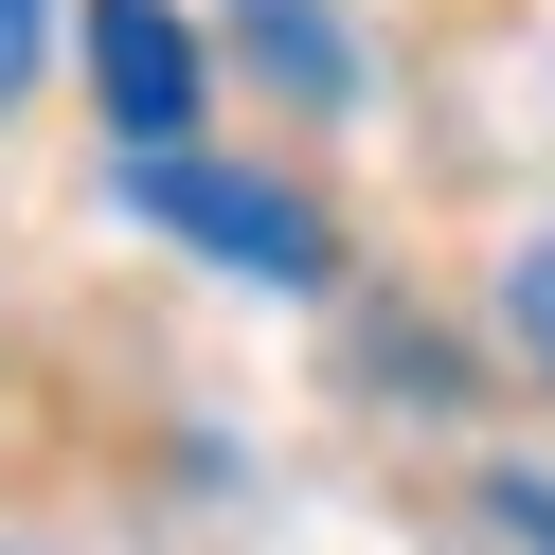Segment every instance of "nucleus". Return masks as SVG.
<instances>
[{
    "label": "nucleus",
    "instance_id": "1",
    "mask_svg": "<svg viewBox=\"0 0 555 555\" xmlns=\"http://www.w3.org/2000/svg\"><path fill=\"white\" fill-rule=\"evenodd\" d=\"M108 216L162 233V251H197L216 287H269V305H323V287H340V216H323L305 180H269V162H233V144L108 162Z\"/></svg>",
    "mask_w": 555,
    "mask_h": 555
},
{
    "label": "nucleus",
    "instance_id": "2",
    "mask_svg": "<svg viewBox=\"0 0 555 555\" xmlns=\"http://www.w3.org/2000/svg\"><path fill=\"white\" fill-rule=\"evenodd\" d=\"M73 54H90V108H108L126 162H162V144L216 126V54H197L180 0H73Z\"/></svg>",
    "mask_w": 555,
    "mask_h": 555
},
{
    "label": "nucleus",
    "instance_id": "3",
    "mask_svg": "<svg viewBox=\"0 0 555 555\" xmlns=\"http://www.w3.org/2000/svg\"><path fill=\"white\" fill-rule=\"evenodd\" d=\"M233 54H251V73L287 90L305 126L359 108V18H340V0H233Z\"/></svg>",
    "mask_w": 555,
    "mask_h": 555
},
{
    "label": "nucleus",
    "instance_id": "4",
    "mask_svg": "<svg viewBox=\"0 0 555 555\" xmlns=\"http://www.w3.org/2000/svg\"><path fill=\"white\" fill-rule=\"evenodd\" d=\"M502 340L538 359V395H555V233H519V251H502Z\"/></svg>",
    "mask_w": 555,
    "mask_h": 555
},
{
    "label": "nucleus",
    "instance_id": "5",
    "mask_svg": "<svg viewBox=\"0 0 555 555\" xmlns=\"http://www.w3.org/2000/svg\"><path fill=\"white\" fill-rule=\"evenodd\" d=\"M483 538L555 555V466H519V448H502V466H483Z\"/></svg>",
    "mask_w": 555,
    "mask_h": 555
},
{
    "label": "nucleus",
    "instance_id": "6",
    "mask_svg": "<svg viewBox=\"0 0 555 555\" xmlns=\"http://www.w3.org/2000/svg\"><path fill=\"white\" fill-rule=\"evenodd\" d=\"M54 18H73V0H0V108L54 73Z\"/></svg>",
    "mask_w": 555,
    "mask_h": 555
}]
</instances>
